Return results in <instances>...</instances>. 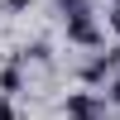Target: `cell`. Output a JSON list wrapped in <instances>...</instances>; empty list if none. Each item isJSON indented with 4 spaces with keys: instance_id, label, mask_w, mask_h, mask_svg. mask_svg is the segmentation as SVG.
I'll return each mask as SVG.
<instances>
[{
    "instance_id": "cell-1",
    "label": "cell",
    "mask_w": 120,
    "mask_h": 120,
    "mask_svg": "<svg viewBox=\"0 0 120 120\" xmlns=\"http://www.w3.org/2000/svg\"><path fill=\"white\" fill-rule=\"evenodd\" d=\"M67 43H72V48H86V53H96V48L106 43V34H101V24H96V15H77V19H67Z\"/></svg>"
},
{
    "instance_id": "cell-2",
    "label": "cell",
    "mask_w": 120,
    "mask_h": 120,
    "mask_svg": "<svg viewBox=\"0 0 120 120\" xmlns=\"http://www.w3.org/2000/svg\"><path fill=\"white\" fill-rule=\"evenodd\" d=\"M115 67H120V53H91V58H86V67H82V86H101V82H111Z\"/></svg>"
},
{
    "instance_id": "cell-3",
    "label": "cell",
    "mask_w": 120,
    "mask_h": 120,
    "mask_svg": "<svg viewBox=\"0 0 120 120\" xmlns=\"http://www.w3.org/2000/svg\"><path fill=\"white\" fill-rule=\"evenodd\" d=\"M63 111H67V115H96V120H106V101H101L96 91H72V96L63 101Z\"/></svg>"
},
{
    "instance_id": "cell-4",
    "label": "cell",
    "mask_w": 120,
    "mask_h": 120,
    "mask_svg": "<svg viewBox=\"0 0 120 120\" xmlns=\"http://www.w3.org/2000/svg\"><path fill=\"white\" fill-rule=\"evenodd\" d=\"M15 91H24V63L10 58V63L0 67V96H15Z\"/></svg>"
},
{
    "instance_id": "cell-5",
    "label": "cell",
    "mask_w": 120,
    "mask_h": 120,
    "mask_svg": "<svg viewBox=\"0 0 120 120\" xmlns=\"http://www.w3.org/2000/svg\"><path fill=\"white\" fill-rule=\"evenodd\" d=\"M15 58H19V63H53V48H48L43 38H34V43H24Z\"/></svg>"
},
{
    "instance_id": "cell-6",
    "label": "cell",
    "mask_w": 120,
    "mask_h": 120,
    "mask_svg": "<svg viewBox=\"0 0 120 120\" xmlns=\"http://www.w3.org/2000/svg\"><path fill=\"white\" fill-rule=\"evenodd\" d=\"M0 5H5V15H24V10L34 5V0H0Z\"/></svg>"
},
{
    "instance_id": "cell-7",
    "label": "cell",
    "mask_w": 120,
    "mask_h": 120,
    "mask_svg": "<svg viewBox=\"0 0 120 120\" xmlns=\"http://www.w3.org/2000/svg\"><path fill=\"white\" fill-rule=\"evenodd\" d=\"M0 120H19V111H15V101H10V96H0Z\"/></svg>"
},
{
    "instance_id": "cell-8",
    "label": "cell",
    "mask_w": 120,
    "mask_h": 120,
    "mask_svg": "<svg viewBox=\"0 0 120 120\" xmlns=\"http://www.w3.org/2000/svg\"><path fill=\"white\" fill-rule=\"evenodd\" d=\"M106 96H111V101L120 106V77H111V82H106Z\"/></svg>"
},
{
    "instance_id": "cell-9",
    "label": "cell",
    "mask_w": 120,
    "mask_h": 120,
    "mask_svg": "<svg viewBox=\"0 0 120 120\" xmlns=\"http://www.w3.org/2000/svg\"><path fill=\"white\" fill-rule=\"evenodd\" d=\"M106 24H111V34H120V5H111V15H106Z\"/></svg>"
},
{
    "instance_id": "cell-10",
    "label": "cell",
    "mask_w": 120,
    "mask_h": 120,
    "mask_svg": "<svg viewBox=\"0 0 120 120\" xmlns=\"http://www.w3.org/2000/svg\"><path fill=\"white\" fill-rule=\"evenodd\" d=\"M67 120H96V115H67Z\"/></svg>"
},
{
    "instance_id": "cell-11",
    "label": "cell",
    "mask_w": 120,
    "mask_h": 120,
    "mask_svg": "<svg viewBox=\"0 0 120 120\" xmlns=\"http://www.w3.org/2000/svg\"><path fill=\"white\" fill-rule=\"evenodd\" d=\"M58 5H67V0H58Z\"/></svg>"
}]
</instances>
